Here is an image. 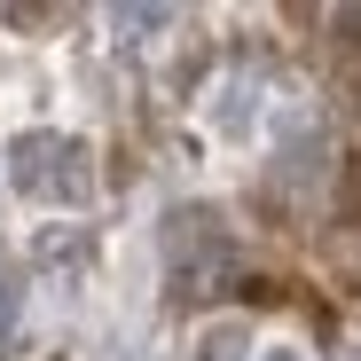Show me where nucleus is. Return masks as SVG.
<instances>
[{"label":"nucleus","mask_w":361,"mask_h":361,"mask_svg":"<svg viewBox=\"0 0 361 361\" xmlns=\"http://www.w3.org/2000/svg\"><path fill=\"white\" fill-rule=\"evenodd\" d=\"M16 180L32 197H87V142H63V134H24L16 142Z\"/></svg>","instance_id":"obj_1"},{"label":"nucleus","mask_w":361,"mask_h":361,"mask_svg":"<svg viewBox=\"0 0 361 361\" xmlns=\"http://www.w3.org/2000/svg\"><path fill=\"white\" fill-rule=\"evenodd\" d=\"M165 259H173V283L204 290L220 267H228V228L212 212H173L165 220Z\"/></svg>","instance_id":"obj_2"},{"label":"nucleus","mask_w":361,"mask_h":361,"mask_svg":"<svg viewBox=\"0 0 361 361\" xmlns=\"http://www.w3.org/2000/svg\"><path fill=\"white\" fill-rule=\"evenodd\" d=\"M16 314H24V283H16V275H0V338L16 330Z\"/></svg>","instance_id":"obj_3"},{"label":"nucleus","mask_w":361,"mask_h":361,"mask_svg":"<svg viewBox=\"0 0 361 361\" xmlns=\"http://www.w3.org/2000/svg\"><path fill=\"white\" fill-rule=\"evenodd\" d=\"M110 24H118V32H157L165 8H110Z\"/></svg>","instance_id":"obj_4"},{"label":"nucleus","mask_w":361,"mask_h":361,"mask_svg":"<svg viewBox=\"0 0 361 361\" xmlns=\"http://www.w3.org/2000/svg\"><path fill=\"white\" fill-rule=\"evenodd\" d=\"M197 361H235V338H228V330H212V338L197 345Z\"/></svg>","instance_id":"obj_5"},{"label":"nucleus","mask_w":361,"mask_h":361,"mask_svg":"<svg viewBox=\"0 0 361 361\" xmlns=\"http://www.w3.org/2000/svg\"><path fill=\"white\" fill-rule=\"evenodd\" d=\"M259 361H298V353H290V345H267V353H259Z\"/></svg>","instance_id":"obj_6"},{"label":"nucleus","mask_w":361,"mask_h":361,"mask_svg":"<svg viewBox=\"0 0 361 361\" xmlns=\"http://www.w3.org/2000/svg\"><path fill=\"white\" fill-rule=\"evenodd\" d=\"M338 361H361V345H345V353H338Z\"/></svg>","instance_id":"obj_7"}]
</instances>
